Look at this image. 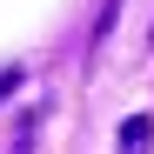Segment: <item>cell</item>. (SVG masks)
<instances>
[{
  "label": "cell",
  "mask_w": 154,
  "mask_h": 154,
  "mask_svg": "<svg viewBox=\"0 0 154 154\" xmlns=\"http://www.w3.org/2000/svg\"><path fill=\"white\" fill-rule=\"evenodd\" d=\"M147 40H154V34H147Z\"/></svg>",
  "instance_id": "cell-4"
},
{
  "label": "cell",
  "mask_w": 154,
  "mask_h": 154,
  "mask_svg": "<svg viewBox=\"0 0 154 154\" xmlns=\"http://www.w3.org/2000/svg\"><path fill=\"white\" fill-rule=\"evenodd\" d=\"M114 141H121L114 154H147V147H154V121H147V114H127Z\"/></svg>",
  "instance_id": "cell-1"
},
{
  "label": "cell",
  "mask_w": 154,
  "mask_h": 154,
  "mask_svg": "<svg viewBox=\"0 0 154 154\" xmlns=\"http://www.w3.org/2000/svg\"><path fill=\"white\" fill-rule=\"evenodd\" d=\"M34 127H40V121L27 114V121H20V134H14V147H7V154H34Z\"/></svg>",
  "instance_id": "cell-2"
},
{
  "label": "cell",
  "mask_w": 154,
  "mask_h": 154,
  "mask_svg": "<svg viewBox=\"0 0 154 154\" xmlns=\"http://www.w3.org/2000/svg\"><path fill=\"white\" fill-rule=\"evenodd\" d=\"M14 87H20V67H7V74H0V100H7Z\"/></svg>",
  "instance_id": "cell-3"
}]
</instances>
